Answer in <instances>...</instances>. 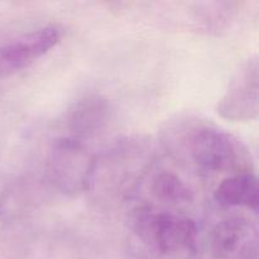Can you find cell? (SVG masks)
Listing matches in <instances>:
<instances>
[{
	"instance_id": "6da1fadb",
	"label": "cell",
	"mask_w": 259,
	"mask_h": 259,
	"mask_svg": "<svg viewBox=\"0 0 259 259\" xmlns=\"http://www.w3.org/2000/svg\"><path fill=\"white\" fill-rule=\"evenodd\" d=\"M134 229L142 242L161 254L195 252L199 229L194 220L166 211H139Z\"/></svg>"
},
{
	"instance_id": "7a4b0ae2",
	"label": "cell",
	"mask_w": 259,
	"mask_h": 259,
	"mask_svg": "<svg viewBox=\"0 0 259 259\" xmlns=\"http://www.w3.org/2000/svg\"><path fill=\"white\" fill-rule=\"evenodd\" d=\"M95 164L93 154L76 137L60 138L51 151L50 167L53 181L66 194H78L88 190Z\"/></svg>"
},
{
	"instance_id": "3957f363",
	"label": "cell",
	"mask_w": 259,
	"mask_h": 259,
	"mask_svg": "<svg viewBox=\"0 0 259 259\" xmlns=\"http://www.w3.org/2000/svg\"><path fill=\"white\" fill-rule=\"evenodd\" d=\"M189 151L194 163L201 171L211 174L234 171L244 158L239 142L217 128H200L192 133Z\"/></svg>"
},
{
	"instance_id": "277c9868",
	"label": "cell",
	"mask_w": 259,
	"mask_h": 259,
	"mask_svg": "<svg viewBox=\"0 0 259 259\" xmlns=\"http://www.w3.org/2000/svg\"><path fill=\"white\" fill-rule=\"evenodd\" d=\"M258 58L250 57L240 65L230 80L227 91L218 101L217 113L230 121H248L258 116L259 110Z\"/></svg>"
},
{
	"instance_id": "5b68a950",
	"label": "cell",
	"mask_w": 259,
	"mask_h": 259,
	"mask_svg": "<svg viewBox=\"0 0 259 259\" xmlns=\"http://www.w3.org/2000/svg\"><path fill=\"white\" fill-rule=\"evenodd\" d=\"M61 39V30L48 25L0 45V80L10 77L47 55Z\"/></svg>"
},
{
	"instance_id": "8992f818",
	"label": "cell",
	"mask_w": 259,
	"mask_h": 259,
	"mask_svg": "<svg viewBox=\"0 0 259 259\" xmlns=\"http://www.w3.org/2000/svg\"><path fill=\"white\" fill-rule=\"evenodd\" d=\"M211 245L219 259H257V227L245 218L223 220L212 232Z\"/></svg>"
},
{
	"instance_id": "52a82bcc",
	"label": "cell",
	"mask_w": 259,
	"mask_h": 259,
	"mask_svg": "<svg viewBox=\"0 0 259 259\" xmlns=\"http://www.w3.org/2000/svg\"><path fill=\"white\" fill-rule=\"evenodd\" d=\"M214 199L222 206L247 207L257 212L259 204L257 177L247 171L225 177L215 189Z\"/></svg>"
},
{
	"instance_id": "ba28073f",
	"label": "cell",
	"mask_w": 259,
	"mask_h": 259,
	"mask_svg": "<svg viewBox=\"0 0 259 259\" xmlns=\"http://www.w3.org/2000/svg\"><path fill=\"white\" fill-rule=\"evenodd\" d=\"M110 108L105 99L88 96L75 104L67 115L68 129L78 137L95 134L108 121Z\"/></svg>"
},
{
	"instance_id": "9c48e42d",
	"label": "cell",
	"mask_w": 259,
	"mask_h": 259,
	"mask_svg": "<svg viewBox=\"0 0 259 259\" xmlns=\"http://www.w3.org/2000/svg\"><path fill=\"white\" fill-rule=\"evenodd\" d=\"M152 191L157 199L171 205H186L192 201L191 190L176 175L162 171L152 182Z\"/></svg>"
}]
</instances>
